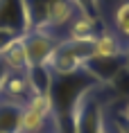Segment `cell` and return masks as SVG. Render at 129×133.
<instances>
[{
  "mask_svg": "<svg viewBox=\"0 0 129 133\" xmlns=\"http://www.w3.org/2000/svg\"><path fill=\"white\" fill-rule=\"evenodd\" d=\"M29 32H59L77 16L72 0H25Z\"/></svg>",
  "mask_w": 129,
  "mask_h": 133,
  "instance_id": "6da1fadb",
  "label": "cell"
},
{
  "mask_svg": "<svg viewBox=\"0 0 129 133\" xmlns=\"http://www.w3.org/2000/svg\"><path fill=\"white\" fill-rule=\"evenodd\" d=\"M95 54L93 41H72V38H64L57 43V48L50 56V70L54 72V77L59 75H72L79 72L86 65V61Z\"/></svg>",
  "mask_w": 129,
  "mask_h": 133,
  "instance_id": "7a4b0ae2",
  "label": "cell"
},
{
  "mask_svg": "<svg viewBox=\"0 0 129 133\" xmlns=\"http://www.w3.org/2000/svg\"><path fill=\"white\" fill-rule=\"evenodd\" d=\"M127 68H129L127 54H125V50H122V52L111 54V56H91L82 70L93 79L97 86L111 88V86L115 84V79L120 77Z\"/></svg>",
  "mask_w": 129,
  "mask_h": 133,
  "instance_id": "3957f363",
  "label": "cell"
},
{
  "mask_svg": "<svg viewBox=\"0 0 129 133\" xmlns=\"http://www.w3.org/2000/svg\"><path fill=\"white\" fill-rule=\"evenodd\" d=\"M59 41L61 38H57V34L52 32H27L23 36L25 52H27V65H48Z\"/></svg>",
  "mask_w": 129,
  "mask_h": 133,
  "instance_id": "277c9868",
  "label": "cell"
},
{
  "mask_svg": "<svg viewBox=\"0 0 129 133\" xmlns=\"http://www.w3.org/2000/svg\"><path fill=\"white\" fill-rule=\"evenodd\" d=\"M75 133H109L107 131V115H104L100 99L95 97V92H91L82 102Z\"/></svg>",
  "mask_w": 129,
  "mask_h": 133,
  "instance_id": "5b68a950",
  "label": "cell"
},
{
  "mask_svg": "<svg viewBox=\"0 0 129 133\" xmlns=\"http://www.w3.org/2000/svg\"><path fill=\"white\" fill-rule=\"evenodd\" d=\"M32 95L34 92H32V86H29L25 72H7L5 84L0 88V102L14 104V106H25Z\"/></svg>",
  "mask_w": 129,
  "mask_h": 133,
  "instance_id": "8992f818",
  "label": "cell"
},
{
  "mask_svg": "<svg viewBox=\"0 0 129 133\" xmlns=\"http://www.w3.org/2000/svg\"><path fill=\"white\" fill-rule=\"evenodd\" d=\"M0 29H11L25 36L27 16H25V0H0Z\"/></svg>",
  "mask_w": 129,
  "mask_h": 133,
  "instance_id": "52a82bcc",
  "label": "cell"
},
{
  "mask_svg": "<svg viewBox=\"0 0 129 133\" xmlns=\"http://www.w3.org/2000/svg\"><path fill=\"white\" fill-rule=\"evenodd\" d=\"M100 23H102V18L95 21V18H88V16L77 14L70 23H68V27H66L68 29V36H66V38H72V41H93L95 36L100 34V29H97Z\"/></svg>",
  "mask_w": 129,
  "mask_h": 133,
  "instance_id": "ba28073f",
  "label": "cell"
},
{
  "mask_svg": "<svg viewBox=\"0 0 129 133\" xmlns=\"http://www.w3.org/2000/svg\"><path fill=\"white\" fill-rule=\"evenodd\" d=\"M27 81L32 86V92L36 95H50L52 84H54V72L50 70V65H27Z\"/></svg>",
  "mask_w": 129,
  "mask_h": 133,
  "instance_id": "9c48e42d",
  "label": "cell"
},
{
  "mask_svg": "<svg viewBox=\"0 0 129 133\" xmlns=\"http://www.w3.org/2000/svg\"><path fill=\"white\" fill-rule=\"evenodd\" d=\"M0 61L5 63L7 72H25V70H27V52H25L23 36H21V38H16V41L0 54Z\"/></svg>",
  "mask_w": 129,
  "mask_h": 133,
  "instance_id": "30bf717a",
  "label": "cell"
},
{
  "mask_svg": "<svg viewBox=\"0 0 129 133\" xmlns=\"http://www.w3.org/2000/svg\"><path fill=\"white\" fill-rule=\"evenodd\" d=\"M48 122H52L50 115L36 111L32 106H23L21 113V133H43Z\"/></svg>",
  "mask_w": 129,
  "mask_h": 133,
  "instance_id": "8fae6325",
  "label": "cell"
},
{
  "mask_svg": "<svg viewBox=\"0 0 129 133\" xmlns=\"http://www.w3.org/2000/svg\"><path fill=\"white\" fill-rule=\"evenodd\" d=\"M21 113L23 106L0 102V133H21Z\"/></svg>",
  "mask_w": 129,
  "mask_h": 133,
  "instance_id": "7c38bea8",
  "label": "cell"
},
{
  "mask_svg": "<svg viewBox=\"0 0 129 133\" xmlns=\"http://www.w3.org/2000/svg\"><path fill=\"white\" fill-rule=\"evenodd\" d=\"M93 50L95 54L93 56H111V54H118L125 50L120 41H118V36L107 32V29H100V34L93 38Z\"/></svg>",
  "mask_w": 129,
  "mask_h": 133,
  "instance_id": "4fadbf2b",
  "label": "cell"
},
{
  "mask_svg": "<svg viewBox=\"0 0 129 133\" xmlns=\"http://www.w3.org/2000/svg\"><path fill=\"white\" fill-rule=\"evenodd\" d=\"M113 23H115V29H118V34L125 36V38L129 41V0H125V2H120V5L115 7Z\"/></svg>",
  "mask_w": 129,
  "mask_h": 133,
  "instance_id": "5bb4252c",
  "label": "cell"
},
{
  "mask_svg": "<svg viewBox=\"0 0 129 133\" xmlns=\"http://www.w3.org/2000/svg\"><path fill=\"white\" fill-rule=\"evenodd\" d=\"M75 7H77V14L82 16H88V18H95L100 21V0H72Z\"/></svg>",
  "mask_w": 129,
  "mask_h": 133,
  "instance_id": "9a60e30c",
  "label": "cell"
},
{
  "mask_svg": "<svg viewBox=\"0 0 129 133\" xmlns=\"http://www.w3.org/2000/svg\"><path fill=\"white\" fill-rule=\"evenodd\" d=\"M111 122H113V126H115V131H118V133H129V113L125 111L122 106L115 108Z\"/></svg>",
  "mask_w": 129,
  "mask_h": 133,
  "instance_id": "2e32d148",
  "label": "cell"
},
{
  "mask_svg": "<svg viewBox=\"0 0 129 133\" xmlns=\"http://www.w3.org/2000/svg\"><path fill=\"white\" fill-rule=\"evenodd\" d=\"M5 77H7V68H5V63L0 61V88H2V84H5Z\"/></svg>",
  "mask_w": 129,
  "mask_h": 133,
  "instance_id": "e0dca14e",
  "label": "cell"
},
{
  "mask_svg": "<svg viewBox=\"0 0 129 133\" xmlns=\"http://www.w3.org/2000/svg\"><path fill=\"white\" fill-rule=\"evenodd\" d=\"M120 106H122V108H125V111L129 113V97H127V99H122V102H120Z\"/></svg>",
  "mask_w": 129,
  "mask_h": 133,
  "instance_id": "ac0fdd59",
  "label": "cell"
},
{
  "mask_svg": "<svg viewBox=\"0 0 129 133\" xmlns=\"http://www.w3.org/2000/svg\"><path fill=\"white\" fill-rule=\"evenodd\" d=\"M125 54H127V63H129V41H127V45H125Z\"/></svg>",
  "mask_w": 129,
  "mask_h": 133,
  "instance_id": "d6986e66",
  "label": "cell"
}]
</instances>
